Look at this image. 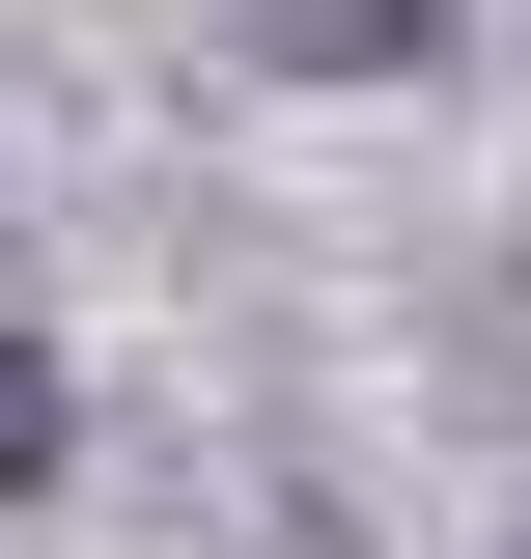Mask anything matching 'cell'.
I'll return each instance as SVG.
<instances>
[{"label":"cell","instance_id":"obj_1","mask_svg":"<svg viewBox=\"0 0 531 559\" xmlns=\"http://www.w3.org/2000/svg\"><path fill=\"white\" fill-rule=\"evenodd\" d=\"M0 503H57V336H0Z\"/></svg>","mask_w":531,"mask_h":559}]
</instances>
